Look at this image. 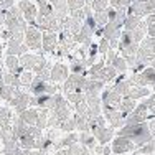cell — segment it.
<instances>
[{
    "mask_svg": "<svg viewBox=\"0 0 155 155\" xmlns=\"http://www.w3.org/2000/svg\"><path fill=\"white\" fill-rule=\"evenodd\" d=\"M12 7H13V0H2L0 2V12H7Z\"/></svg>",
    "mask_w": 155,
    "mask_h": 155,
    "instance_id": "5bb4252c",
    "label": "cell"
},
{
    "mask_svg": "<svg viewBox=\"0 0 155 155\" xmlns=\"http://www.w3.org/2000/svg\"><path fill=\"white\" fill-rule=\"evenodd\" d=\"M28 101H30V99H28V96L27 94H20V93H17L15 97H12V104L15 106L18 110H23L25 107H27Z\"/></svg>",
    "mask_w": 155,
    "mask_h": 155,
    "instance_id": "5b68a950",
    "label": "cell"
},
{
    "mask_svg": "<svg viewBox=\"0 0 155 155\" xmlns=\"http://www.w3.org/2000/svg\"><path fill=\"white\" fill-rule=\"evenodd\" d=\"M31 81H33V78H31L30 73H23V74H21V78H20V83H21V84H30Z\"/></svg>",
    "mask_w": 155,
    "mask_h": 155,
    "instance_id": "9a60e30c",
    "label": "cell"
},
{
    "mask_svg": "<svg viewBox=\"0 0 155 155\" xmlns=\"http://www.w3.org/2000/svg\"><path fill=\"white\" fill-rule=\"evenodd\" d=\"M68 155H86V152L81 149H76V147H71V149L68 150Z\"/></svg>",
    "mask_w": 155,
    "mask_h": 155,
    "instance_id": "2e32d148",
    "label": "cell"
},
{
    "mask_svg": "<svg viewBox=\"0 0 155 155\" xmlns=\"http://www.w3.org/2000/svg\"><path fill=\"white\" fill-rule=\"evenodd\" d=\"M96 135H97V139H101V142H106V140H109V137H110V132L106 130L104 127H101V129L96 130Z\"/></svg>",
    "mask_w": 155,
    "mask_h": 155,
    "instance_id": "4fadbf2b",
    "label": "cell"
},
{
    "mask_svg": "<svg viewBox=\"0 0 155 155\" xmlns=\"http://www.w3.org/2000/svg\"><path fill=\"white\" fill-rule=\"evenodd\" d=\"M109 3L117 10H125V8H129V5L132 3V0H109Z\"/></svg>",
    "mask_w": 155,
    "mask_h": 155,
    "instance_id": "30bf717a",
    "label": "cell"
},
{
    "mask_svg": "<svg viewBox=\"0 0 155 155\" xmlns=\"http://www.w3.org/2000/svg\"><path fill=\"white\" fill-rule=\"evenodd\" d=\"M116 66L119 69H125V64H124V60H116Z\"/></svg>",
    "mask_w": 155,
    "mask_h": 155,
    "instance_id": "d6986e66",
    "label": "cell"
},
{
    "mask_svg": "<svg viewBox=\"0 0 155 155\" xmlns=\"http://www.w3.org/2000/svg\"><path fill=\"white\" fill-rule=\"evenodd\" d=\"M112 149H114V152H116V153H122V152H127L129 149H132V145L125 139H117L116 142H114Z\"/></svg>",
    "mask_w": 155,
    "mask_h": 155,
    "instance_id": "8992f818",
    "label": "cell"
},
{
    "mask_svg": "<svg viewBox=\"0 0 155 155\" xmlns=\"http://www.w3.org/2000/svg\"><path fill=\"white\" fill-rule=\"evenodd\" d=\"M87 2H91V0H87Z\"/></svg>",
    "mask_w": 155,
    "mask_h": 155,
    "instance_id": "ffe728a7",
    "label": "cell"
},
{
    "mask_svg": "<svg viewBox=\"0 0 155 155\" xmlns=\"http://www.w3.org/2000/svg\"><path fill=\"white\" fill-rule=\"evenodd\" d=\"M140 81L142 83H155V69H145V71L140 74Z\"/></svg>",
    "mask_w": 155,
    "mask_h": 155,
    "instance_id": "9c48e42d",
    "label": "cell"
},
{
    "mask_svg": "<svg viewBox=\"0 0 155 155\" xmlns=\"http://www.w3.org/2000/svg\"><path fill=\"white\" fill-rule=\"evenodd\" d=\"M109 0H91V8H94V12L97 10H106L107 8Z\"/></svg>",
    "mask_w": 155,
    "mask_h": 155,
    "instance_id": "8fae6325",
    "label": "cell"
},
{
    "mask_svg": "<svg viewBox=\"0 0 155 155\" xmlns=\"http://www.w3.org/2000/svg\"><path fill=\"white\" fill-rule=\"evenodd\" d=\"M66 73H68V69H66L64 66L56 64V66H54V69L51 71V78L56 79V81H61V79H64V78H66Z\"/></svg>",
    "mask_w": 155,
    "mask_h": 155,
    "instance_id": "ba28073f",
    "label": "cell"
},
{
    "mask_svg": "<svg viewBox=\"0 0 155 155\" xmlns=\"http://www.w3.org/2000/svg\"><path fill=\"white\" fill-rule=\"evenodd\" d=\"M30 91L35 96H38V94H45V93H53V87L51 86H48V83L45 79H43V78H35V79L31 81L30 83Z\"/></svg>",
    "mask_w": 155,
    "mask_h": 155,
    "instance_id": "277c9868",
    "label": "cell"
},
{
    "mask_svg": "<svg viewBox=\"0 0 155 155\" xmlns=\"http://www.w3.org/2000/svg\"><path fill=\"white\" fill-rule=\"evenodd\" d=\"M83 142L86 143V145H89V147L94 145V139L93 137H87V135H83Z\"/></svg>",
    "mask_w": 155,
    "mask_h": 155,
    "instance_id": "e0dca14e",
    "label": "cell"
},
{
    "mask_svg": "<svg viewBox=\"0 0 155 155\" xmlns=\"http://www.w3.org/2000/svg\"><path fill=\"white\" fill-rule=\"evenodd\" d=\"M66 3H68V8L73 12V10L83 8V7L86 5V0H66Z\"/></svg>",
    "mask_w": 155,
    "mask_h": 155,
    "instance_id": "7c38bea8",
    "label": "cell"
},
{
    "mask_svg": "<svg viewBox=\"0 0 155 155\" xmlns=\"http://www.w3.org/2000/svg\"><path fill=\"white\" fill-rule=\"evenodd\" d=\"M25 40H27L28 48H40L43 41V35L35 27H30L25 30Z\"/></svg>",
    "mask_w": 155,
    "mask_h": 155,
    "instance_id": "3957f363",
    "label": "cell"
},
{
    "mask_svg": "<svg viewBox=\"0 0 155 155\" xmlns=\"http://www.w3.org/2000/svg\"><path fill=\"white\" fill-rule=\"evenodd\" d=\"M18 7H20V10H21V15H23L25 21H28L30 25H35L36 15H38V8H36L35 3H33L31 0H20Z\"/></svg>",
    "mask_w": 155,
    "mask_h": 155,
    "instance_id": "7a4b0ae2",
    "label": "cell"
},
{
    "mask_svg": "<svg viewBox=\"0 0 155 155\" xmlns=\"http://www.w3.org/2000/svg\"><path fill=\"white\" fill-rule=\"evenodd\" d=\"M127 129H122L120 130V135H125L130 140L137 143H143L150 139V132H149V127L142 122H135V124H127L125 125Z\"/></svg>",
    "mask_w": 155,
    "mask_h": 155,
    "instance_id": "6da1fadb",
    "label": "cell"
},
{
    "mask_svg": "<svg viewBox=\"0 0 155 155\" xmlns=\"http://www.w3.org/2000/svg\"><path fill=\"white\" fill-rule=\"evenodd\" d=\"M132 107H134V102H132V101H129V102H122V109H124V110H127V112H129V110H130Z\"/></svg>",
    "mask_w": 155,
    "mask_h": 155,
    "instance_id": "ac0fdd59",
    "label": "cell"
},
{
    "mask_svg": "<svg viewBox=\"0 0 155 155\" xmlns=\"http://www.w3.org/2000/svg\"><path fill=\"white\" fill-rule=\"evenodd\" d=\"M43 46H45V50H53V46H54V43H56V36H54V33L53 31H48L43 35Z\"/></svg>",
    "mask_w": 155,
    "mask_h": 155,
    "instance_id": "52a82bcc",
    "label": "cell"
}]
</instances>
